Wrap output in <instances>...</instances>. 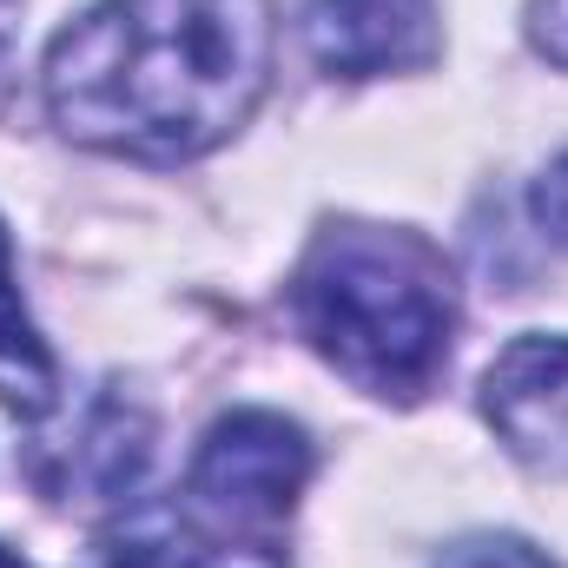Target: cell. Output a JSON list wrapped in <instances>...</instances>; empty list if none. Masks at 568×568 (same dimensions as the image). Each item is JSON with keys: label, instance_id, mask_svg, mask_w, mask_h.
<instances>
[{"label": "cell", "instance_id": "obj_2", "mask_svg": "<svg viewBox=\"0 0 568 568\" xmlns=\"http://www.w3.org/2000/svg\"><path fill=\"white\" fill-rule=\"evenodd\" d=\"M291 317L304 344L371 397H424L449 357L456 291L449 265L417 232L337 225L317 232L291 278Z\"/></svg>", "mask_w": 568, "mask_h": 568}, {"label": "cell", "instance_id": "obj_7", "mask_svg": "<svg viewBox=\"0 0 568 568\" xmlns=\"http://www.w3.org/2000/svg\"><path fill=\"white\" fill-rule=\"evenodd\" d=\"M80 568H205V549L172 516H140V523H120V529L93 536Z\"/></svg>", "mask_w": 568, "mask_h": 568}, {"label": "cell", "instance_id": "obj_1", "mask_svg": "<svg viewBox=\"0 0 568 568\" xmlns=\"http://www.w3.org/2000/svg\"><path fill=\"white\" fill-rule=\"evenodd\" d=\"M272 80V0H100L47 47V113L73 145L179 165L225 145Z\"/></svg>", "mask_w": 568, "mask_h": 568}, {"label": "cell", "instance_id": "obj_8", "mask_svg": "<svg viewBox=\"0 0 568 568\" xmlns=\"http://www.w3.org/2000/svg\"><path fill=\"white\" fill-rule=\"evenodd\" d=\"M436 568H556V562H549L542 549L516 542V536H469V542L443 549V562Z\"/></svg>", "mask_w": 568, "mask_h": 568}, {"label": "cell", "instance_id": "obj_5", "mask_svg": "<svg viewBox=\"0 0 568 568\" xmlns=\"http://www.w3.org/2000/svg\"><path fill=\"white\" fill-rule=\"evenodd\" d=\"M483 417L529 469H568V337H516L483 377Z\"/></svg>", "mask_w": 568, "mask_h": 568}, {"label": "cell", "instance_id": "obj_11", "mask_svg": "<svg viewBox=\"0 0 568 568\" xmlns=\"http://www.w3.org/2000/svg\"><path fill=\"white\" fill-rule=\"evenodd\" d=\"M0 568H20V556H13V549H0Z\"/></svg>", "mask_w": 568, "mask_h": 568}, {"label": "cell", "instance_id": "obj_9", "mask_svg": "<svg viewBox=\"0 0 568 568\" xmlns=\"http://www.w3.org/2000/svg\"><path fill=\"white\" fill-rule=\"evenodd\" d=\"M529 212H536L542 239L568 252V152L549 165V172H542V179H536V192H529Z\"/></svg>", "mask_w": 568, "mask_h": 568}, {"label": "cell", "instance_id": "obj_6", "mask_svg": "<svg viewBox=\"0 0 568 568\" xmlns=\"http://www.w3.org/2000/svg\"><path fill=\"white\" fill-rule=\"evenodd\" d=\"M53 397H60V371H53V351H47V337L33 331V317L20 304L13 245H7V225H0V404L20 410V417H47Z\"/></svg>", "mask_w": 568, "mask_h": 568}, {"label": "cell", "instance_id": "obj_4", "mask_svg": "<svg viewBox=\"0 0 568 568\" xmlns=\"http://www.w3.org/2000/svg\"><path fill=\"white\" fill-rule=\"evenodd\" d=\"M297 27H304L311 60L331 80L417 73L443 47L436 0H311Z\"/></svg>", "mask_w": 568, "mask_h": 568}, {"label": "cell", "instance_id": "obj_3", "mask_svg": "<svg viewBox=\"0 0 568 568\" xmlns=\"http://www.w3.org/2000/svg\"><path fill=\"white\" fill-rule=\"evenodd\" d=\"M304 483H311V443L278 410L219 417L192 456V496L232 529L284 523L291 503L304 496Z\"/></svg>", "mask_w": 568, "mask_h": 568}, {"label": "cell", "instance_id": "obj_10", "mask_svg": "<svg viewBox=\"0 0 568 568\" xmlns=\"http://www.w3.org/2000/svg\"><path fill=\"white\" fill-rule=\"evenodd\" d=\"M529 40L549 67L568 73V0H529Z\"/></svg>", "mask_w": 568, "mask_h": 568}]
</instances>
